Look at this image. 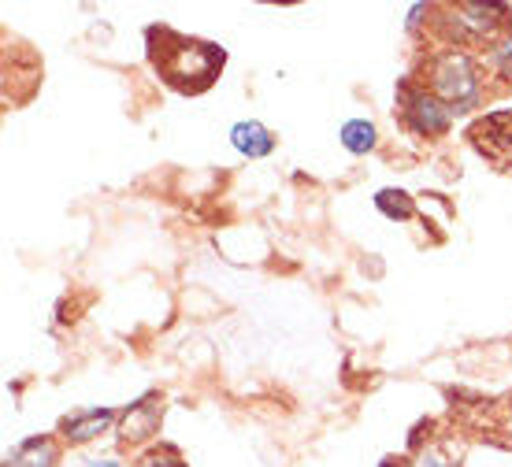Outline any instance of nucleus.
<instances>
[{
	"label": "nucleus",
	"mask_w": 512,
	"mask_h": 467,
	"mask_svg": "<svg viewBox=\"0 0 512 467\" xmlns=\"http://www.w3.org/2000/svg\"><path fill=\"white\" fill-rule=\"evenodd\" d=\"M86 467H123V464H119V460H90Z\"/></svg>",
	"instance_id": "4468645a"
},
{
	"label": "nucleus",
	"mask_w": 512,
	"mask_h": 467,
	"mask_svg": "<svg viewBox=\"0 0 512 467\" xmlns=\"http://www.w3.org/2000/svg\"><path fill=\"white\" fill-rule=\"evenodd\" d=\"M509 26L505 4H457L449 8V34L457 41H494Z\"/></svg>",
	"instance_id": "20e7f679"
},
{
	"label": "nucleus",
	"mask_w": 512,
	"mask_h": 467,
	"mask_svg": "<svg viewBox=\"0 0 512 467\" xmlns=\"http://www.w3.org/2000/svg\"><path fill=\"white\" fill-rule=\"evenodd\" d=\"M475 152L487 156L490 164L512 167V108L509 112H490L483 119H475L468 130Z\"/></svg>",
	"instance_id": "39448f33"
},
{
	"label": "nucleus",
	"mask_w": 512,
	"mask_h": 467,
	"mask_svg": "<svg viewBox=\"0 0 512 467\" xmlns=\"http://www.w3.org/2000/svg\"><path fill=\"white\" fill-rule=\"evenodd\" d=\"M145 467H182L179 460H149Z\"/></svg>",
	"instance_id": "ddd939ff"
},
{
	"label": "nucleus",
	"mask_w": 512,
	"mask_h": 467,
	"mask_svg": "<svg viewBox=\"0 0 512 467\" xmlns=\"http://www.w3.org/2000/svg\"><path fill=\"white\" fill-rule=\"evenodd\" d=\"M145 41H149V60H153L156 75L179 93H205L227 60L219 45L175 34L167 26H149Z\"/></svg>",
	"instance_id": "f257e3e1"
},
{
	"label": "nucleus",
	"mask_w": 512,
	"mask_h": 467,
	"mask_svg": "<svg viewBox=\"0 0 512 467\" xmlns=\"http://www.w3.org/2000/svg\"><path fill=\"white\" fill-rule=\"evenodd\" d=\"M490 60H494V67L512 82V45H498V49L490 52Z\"/></svg>",
	"instance_id": "f8f14e48"
},
{
	"label": "nucleus",
	"mask_w": 512,
	"mask_h": 467,
	"mask_svg": "<svg viewBox=\"0 0 512 467\" xmlns=\"http://www.w3.org/2000/svg\"><path fill=\"white\" fill-rule=\"evenodd\" d=\"M397 104H401L405 127H409L412 134H420V138H442V134L453 127V112L438 101L431 89H416L405 82V86L397 89Z\"/></svg>",
	"instance_id": "7ed1b4c3"
},
{
	"label": "nucleus",
	"mask_w": 512,
	"mask_h": 467,
	"mask_svg": "<svg viewBox=\"0 0 512 467\" xmlns=\"http://www.w3.org/2000/svg\"><path fill=\"white\" fill-rule=\"evenodd\" d=\"M338 141H342L346 152L364 156V152H372L375 145H379V134H375V127L368 119H349L346 127H342V134H338Z\"/></svg>",
	"instance_id": "9d476101"
},
{
	"label": "nucleus",
	"mask_w": 512,
	"mask_h": 467,
	"mask_svg": "<svg viewBox=\"0 0 512 467\" xmlns=\"http://www.w3.org/2000/svg\"><path fill=\"white\" fill-rule=\"evenodd\" d=\"M160 419H164V397L149 393V397H141L138 404H130L127 412H123V419H119V438L127 445H145L149 438H156Z\"/></svg>",
	"instance_id": "423d86ee"
},
{
	"label": "nucleus",
	"mask_w": 512,
	"mask_h": 467,
	"mask_svg": "<svg viewBox=\"0 0 512 467\" xmlns=\"http://www.w3.org/2000/svg\"><path fill=\"white\" fill-rule=\"evenodd\" d=\"M375 208L386 219H412V212H416V204L405 190H379L375 193Z\"/></svg>",
	"instance_id": "9b49d317"
},
{
	"label": "nucleus",
	"mask_w": 512,
	"mask_h": 467,
	"mask_svg": "<svg viewBox=\"0 0 512 467\" xmlns=\"http://www.w3.org/2000/svg\"><path fill=\"white\" fill-rule=\"evenodd\" d=\"M427 86L449 112H468L483 97V82H479V67L468 52L446 49L427 60Z\"/></svg>",
	"instance_id": "f03ea898"
},
{
	"label": "nucleus",
	"mask_w": 512,
	"mask_h": 467,
	"mask_svg": "<svg viewBox=\"0 0 512 467\" xmlns=\"http://www.w3.org/2000/svg\"><path fill=\"white\" fill-rule=\"evenodd\" d=\"M56 464V449L49 438H26L12 449L4 467H52Z\"/></svg>",
	"instance_id": "1a4fd4ad"
},
{
	"label": "nucleus",
	"mask_w": 512,
	"mask_h": 467,
	"mask_svg": "<svg viewBox=\"0 0 512 467\" xmlns=\"http://www.w3.org/2000/svg\"><path fill=\"white\" fill-rule=\"evenodd\" d=\"M116 423V412H108V408H93V412H75V416H67L60 423V434H64L67 442L78 445V442H90L97 434Z\"/></svg>",
	"instance_id": "0eeeda50"
},
{
	"label": "nucleus",
	"mask_w": 512,
	"mask_h": 467,
	"mask_svg": "<svg viewBox=\"0 0 512 467\" xmlns=\"http://www.w3.org/2000/svg\"><path fill=\"white\" fill-rule=\"evenodd\" d=\"M509 434H512V412H509Z\"/></svg>",
	"instance_id": "2eb2a0df"
},
{
	"label": "nucleus",
	"mask_w": 512,
	"mask_h": 467,
	"mask_svg": "<svg viewBox=\"0 0 512 467\" xmlns=\"http://www.w3.org/2000/svg\"><path fill=\"white\" fill-rule=\"evenodd\" d=\"M231 145L249 160H260V156H268L275 149V134L264 123H256V119H242V123L231 127Z\"/></svg>",
	"instance_id": "6e6552de"
}]
</instances>
